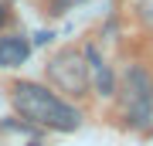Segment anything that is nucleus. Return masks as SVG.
<instances>
[{"instance_id": "nucleus-1", "label": "nucleus", "mask_w": 153, "mask_h": 146, "mask_svg": "<svg viewBox=\"0 0 153 146\" xmlns=\"http://www.w3.org/2000/svg\"><path fill=\"white\" fill-rule=\"evenodd\" d=\"M10 99H14V109L24 116V119L38 122V126H48V129H61V133H71L78 129L82 116L75 112L68 102H61L55 92H48L38 82H17L10 88Z\"/></svg>"}, {"instance_id": "nucleus-2", "label": "nucleus", "mask_w": 153, "mask_h": 146, "mask_svg": "<svg viewBox=\"0 0 153 146\" xmlns=\"http://www.w3.org/2000/svg\"><path fill=\"white\" fill-rule=\"evenodd\" d=\"M48 78L55 82L58 88H65V92L82 95L88 88V65H85V58L75 48H65V51H58L55 58L48 61Z\"/></svg>"}, {"instance_id": "nucleus-3", "label": "nucleus", "mask_w": 153, "mask_h": 146, "mask_svg": "<svg viewBox=\"0 0 153 146\" xmlns=\"http://www.w3.org/2000/svg\"><path fill=\"white\" fill-rule=\"evenodd\" d=\"M123 109L133 122H146L153 109V82L143 68H129L123 78Z\"/></svg>"}, {"instance_id": "nucleus-4", "label": "nucleus", "mask_w": 153, "mask_h": 146, "mask_svg": "<svg viewBox=\"0 0 153 146\" xmlns=\"http://www.w3.org/2000/svg\"><path fill=\"white\" fill-rule=\"evenodd\" d=\"M31 54V41L21 38V34H10V38H0V68H14L21 61H27Z\"/></svg>"}, {"instance_id": "nucleus-5", "label": "nucleus", "mask_w": 153, "mask_h": 146, "mask_svg": "<svg viewBox=\"0 0 153 146\" xmlns=\"http://www.w3.org/2000/svg\"><path fill=\"white\" fill-rule=\"evenodd\" d=\"M140 17L146 21V27H153V0H140Z\"/></svg>"}, {"instance_id": "nucleus-6", "label": "nucleus", "mask_w": 153, "mask_h": 146, "mask_svg": "<svg viewBox=\"0 0 153 146\" xmlns=\"http://www.w3.org/2000/svg\"><path fill=\"white\" fill-rule=\"evenodd\" d=\"M4 21H7V10H4V7H0V27H4Z\"/></svg>"}]
</instances>
